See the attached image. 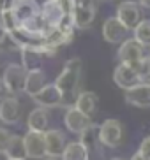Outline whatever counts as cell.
<instances>
[{
	"instance_id": "cb8c5ba5",
	"label": "cell",
	"mask_w": 150,
	"mask_h": 160,
	"mask_svg": "<svg viewBox=\"0 0 150 160\" xmlns=\"http://www.w3.org/2000/svg\"><path fill=\"white\" fill-rule=\"evenodd\" d=\"M0 49L2 51H21V46L11 32H2L0 33Z\"/></svg>"
},
{
	"instance_id": "d6986e66",
	"label": "cell",
	"mask_w": 150,
	"mask_h": 160,
	"mask_svg": "<svg viewBox=\"0 0 150 160\" xmlns=\"http://www.w3.org/2000/svg\"><path fill=\"white\" fill-rule=\"evenodd\" d=\"M88 157H90V151L80 141H72L66 144L60 158L62 160H88Z\"/></svg>"
},
{
	"instance_id": "ac0fdd59",
	"label": "cell",
	"mask_w": 150,
	"mask_h": 160,
	"mask_svg": "<svg viewBox=\"0 0 150 160\" xmlns=\"http://www.w3.org/2000/svg\"><path fill=\"white\" fill-rule=\"evenodd\" d=\"M97 104H99L97 93H94V92H80V93L76 95L74 108L80 109L81 113L92 116L95 113V109H97Z\"/></svg>"
},
{
	"instance_id": "e575fe53",
	"label": "cell",
	"mask_w": 150,
	"mask_h": 160,
	"mask_svg": "<svg viewBox=\"0 0 150 160\" xmlns=\"http://www.w3.org/2000/svg\"><path fill=\"white\" fill-rule=\"evenodd\" d=\"M148 58H150V46H148Z\"/></svg>"
},
{
	"instance_id": "52a82bcc",
	"label": "cell",
	"mask_w": 150,
	"mask_h": 160,
	"mask_svg": "<svg viewBox=\"0 0 150 160\" xmlns=\"http://www.w3.org/2000/svg\"><path fill=\"white\" fill-rule=\"evenodd\" d=\"M23 144L27 151V158L39 160L46 157V144H44V132L37 130H27L23 136Z\"/></svg>"
},
{
	"instance_id": "603a6c76",
	"label": "cell",
	"mask_w": 150,
	"mask_h": 160,
	"mask_svg": "<svg viewBox=\"0 0 150 160\" xmlns=\"http://www.w3.org/2000/svg\"><path fill=\"white\" fill-rule=\"evenodd\" d=\"M16 19H14V14L11 7L4 5V7H0V32H13L16 30Z\"/></svg>"
},
{
	"instance_id": "4316f807",
	"label": "cell",
	"mask_w": 150,
	"mask_h": 160,
	"mask_svg": "<svg viewBox=\"0 0 150 160\" xmlns=\"http://www.w3.org/2000/svg\"><path fill=\"white\" fill-rule=\"evenodd\" d=\"M138 151H140L141 155L145 157L147 160H150V136H147L143 141H141L140 148H138Z\"/></svg>"
},
{
	"instance_id": "d590c367",
	"label": "cell",
	"mask_w": 150,
	"mask_h": 160,
	"mask_svg": "<svg viewBox=\"0 0 150 160\" xmlns=\"http://www.w3.org/2000/svg\"><path fill=\"white\" fill-rule=\"evenodd\" d=\"M7 160H13V158H7Z\"/></svg>"
},
{
	"instance_id": "8d00e7d4",
	"label": "cell",
	"mask_w": 150,
	"mask_h": 160,
	"mask_svg": "<svg viewBox=\"0 0 150 160\" xmlns=\"http://www.w3.org/2000/svg\"><path fill=\"white\" fill-rule=\"evenodd\" d=\"M148 83H150V78H148Z\"/></svg>"
},
{
	"instance_id": "1f68e13d",
	"label": "cell",
	"mask_w": 150,
	"mask_h": 160,
	"mask_svg": "<svg viewBox=\"0 0 150 160\" xmlns=\"http://www.w3.org/2000/svg\"><path fill=\"white\" fill-rule=\"evenodd\" d=\"M46 160H62V158H60V157H48Z\"/></svg>"
},
{
	"instance_id": "83f0119b",
	"label": "cell",
	"mask_w": 150,
	"mask_h": 160,
	"mask_svg": "<svg viewBox=\"0 0 150 160\" xmlns=\"http://www.w3.org/2000/svg\"><path fill=\"white\" fill-rule=\"evenodd\" d=\"M74 5H83V7H94V9H97V0H74Z\"/></svg>"
},
{
	"instance_id": "7402d4cb",
	"label": "cell",
	"mask_w": 150,
	"mask_h": 160,
	"mask_svg": "<svg viewBox=\"0 0 150 160\" xmlns=\"http://www.w3.org/2000/svg\"><path fill=\"white\" fill-rule=\"evenodd\" d=\"M132 35L143 46H150V19H143L132 28Z\"/></svg>"
},
{
	"instance_id": "30bf717a",
	"label": "cell",
	"mask_w": 150,
	"mask_h": 160,
	"mask_svg": "<svg viewBox=\"0 0 150 160\" xmlns=\"http://www.w3.org/2000/svg\"><path fill=\"white\" fill-rule=\"evenodd\" d=\"M117 18L129 30H132L141 21V5L132 0H124L117 7Z\"/></svg>"
},
{
	"instance_id": "44dd1931",
	"label": "cell",
	"mask_w": 150,
	"mask_h": 160,
	"mask_svg": "<svg viewBox=\"0 0 150 160\" xmlns=\"http://www.w3.org/2000/svg\"><path fill=\"white\" fill-rule=\"evenodd\" d=\"M5 157L13 160H27V151H25L23 137L21 136H13L7 150H5Z\"/></svg>"
},
{
	"instance_id": "5b68a950",
	"label": "cell",
	"mask_w": 150,
	"mask_h": 160,
	"mask_svg": "<svg viewBox=\"0 0 150 160\" xmlns=\"http://www.w3.org/2000/svg\"><path fill=\"white\" fill-rule=\"evenodd\" d=\"M21 114H23V106L16 95L4 97L0 100V122L2 123L14 125L21 120Z\"/></svg>"
},
{
	"instance_id": "d4e9b609",
	"label": "cell",
	"mask_w": 150,
	"mask_h": 160,
	"mask_svg": "<svg viewBox=\"0 0 150 160\" xmlns=\"http://www.w3.org/2000/svg\"><path fill=\"white\" fill-rule=\"evenodd\" d=\"M132 67H134L136 72L140 74L141 81H143V83H148V78H150V58H148V55H147L145 58H141L140 62H136Z\"/></svg>"
},
{
	"instance_id": "8992f818",
	"label": "cell",
	"mask_w": 150,
	"mask_h": 160,
	"mask_svg": "<svg viewBox=\"0 0 150 160\" xmlns=\"http://www.w3.org/2000/svg\"><path fill=\"white\" fill-rule=\"evenodd\" d=\"M34 102L37 104V106H41V108H46V109H53V108H60V106H64V102H66V99H64V93L60 92V88L55 85V83H51V85H46L44 88L39 92V93H35L32 97Z\"/></svg>"
},
{
	"instance_id": "ba28073f",
	"label": "cell",
	"mask_w": 150,
	"mask_h": 160,
	"mask_svg": "<svg viewBox=\"0 0 150 160\" xmlns=\"http://www.w3.org/2000/svg\"><path fill=\"white\" fill-rule=\"evenodd\" d=\"M127 33H129V28H127L117 16L108 18L103 25V37L110 44H122L127 39Z\"/></svg>"
},
{
	"instance_id": "6da1fadb",
	"label": "cell",
	"mask_w": 150,
	"mask_h": 160,
	"mask_svg": "<svg viewBox=\"0 0 150 160\" xmlns=\"http://www.w3.org/2000/svg\"><path fill=\"white\" fill-rule=\"evenodd\" d=\"M81 74H83V62L81 58L74 57L71 60L66 62V65L62 69V72L58 74V78L55 79V85L60 88V92L66 97H74L78 88H80V81H81Z\"/></svg>"
},
{
	"instance_id": "4dcf8cb0",
	"label": "cell",
	"mask_w": 150,
	"mask_h": 160,
	"mask_svg": "<svg viewBox=\"0 0 150 160\" xmlns=\"http://www.w3.org/2000/svg\"><path fill=\"white\" fill-rule=\"evenodd\" d=\"M4 81H2V78H0V95H2V93H4Z\"/></svg>"
},
{
	"instance_id": "f1b7e54d",
	"label": "cell",
	"mask_w": 150,
	"mask_h": 160,
	"mask_svg": "<svg viewBox=\"0 0 150 160\" xmlns=\"http://www.w3.org/2000/svg\"><path fill=\"white\" fill-rule=\"evenodd\" d=\"M138 4L141 7H145V9H150V0H138Z\"/></svg>"
},
{
	"instance_id": "ffe728a7",
	"label": "cell",
	"mask_w": 150,
	"mask_h": 160,
	"mask_svg": "<svg viewBox=\"0 0 150 160\" xmlns=\"http://www.w3.org/2000/svg\"><path fill=\"white\" fill-rule=\"evenodd\" d=\"M80 142L87 148L88 151L95 150L97 148V144L101 141H99V125H95V123H90L88 127L85 128L83 132L80 134Z\"/></svg>"
},
{
	"instance_id": "2e32d148",
	"label": "cell",
	"mask_w": 150,
	"mask_h": 160,
	"mask_svg": "<svg viewBox=\"0 0 150 160\" xmlns=\"http://www.w3.org/2000/svg\"><path fill=\"white\" fill-rule=\"evenodd\" d=\"M46 86V74L42 69H37V71H28L27 78H25V86L23 92L30 97H34L35 93H39L42 88Z\"/></svg>"
},
{
	"instance_id": "4fadbf2b",
	"label": "cell",
	"mask_w": 150,
	"mask_h": 160,
	"mask_svg": "<svg viewBox=\"0 0 150 160\" xmlns=\"http://www.w3.org/2000/svg\"><path fill=\"white\" fill-rule=\"evenodd\" d=\"M126 102L134 108H150V83H140L126 90Z\"/></svg>"
},
{
	"instance_id": "9c48e42d",
	"label": "cell",
	"mask_w": 150,
	"mask_h": 160,
	"mask_svg": "<svg viewBox=\"0 0 150 160\" xmlns=\"http://www.w3.org/2000/svg\"><path fill=\"white\" fill-rule=\"evenodd\" d=\"M113 81H115V85L118 88L122 90H129L132 86L143 83L140 74L136 72V69L132 65H129V63H118L117 69L113 71Z\"/></svg>"
},
{
	"instance_id": "277c9868",
	"label": "cell",
	"mask_w": 150,
	"mask_h": 160,
	"mask_svg": "<svg viewBox=\"0 0 150 160\" xmlns=\"http://www.w3.org/2000/svg\"><path fill=\"white\" fill-rule=\"evenodd\" d=\"M147 55H148V46H143L134 37L126 39L120 44V48H118V60H120V63L134 65L136 62H140L141 58H145Z\"/></svg>"
},
{
	"instance_id": "7c38bea8",
	"label": "cell",
	"mask_w": 150,
	"mask_h": 160,
	"mask_svg": "<svg viewBox=\"0 0 150 160\" xmlns=\"http://www.w3.org/2000/svg\"><path fill=\"white\" fill-rule=\"evenodd\" d=\"M44 144H46V157H60L67 144L66 134L58 128H48L44 132Z\"/></svg>"
},
{
	"instance_id": "484cf974",
	"label": "cell",
	"mask_w": 150,
	"mask_h": 160,
	"mask_svg": "<svg viewBox=\"0 0 150 160\" xmlns=\"http://www.w3.org/2000/svg\"><path fill=\"white\" fill-rule=\"evenodd\" d=\"M13 132L5 127H0V155H5V150L9 146L11 139H13Z\"/></svg>"
},
{
	"instance_id": "3957f363",
	"label": "cell",
	"mask_w": 150,
	"mask_h": 160,
	"mask_svg": "<svg viewBox=\"0 0 150 160\" xmlns=\"http://www.w3.org/2000/svg\"><path fill=\"white\" fill-rule=\"evenodd\" d=\"M25 78H27V71H25L23 65H19V63H9L4 69V74H2L4 88L11 95L21 93L23 92V86H25Z\"/></svg>"
},
{
	"instance_id": "d6a6232c",
	"label": "cell",
	"mask_w": 150,
	"mask_h": 160,
	"mask_svg": "<svg viewBox=\"0 0 150 160\" xmlns=\"http://www.w3.org/2000/svg\"><path fill=\"white\" fill-rule=\"evenodd\" d=\"M5 2H7V0H0V7H4V5H5Z\"/></svg>"
},
{
	"instance_id": "7a4b0ae2",
	"label": "cell",
	"mask_w": 150,
	"mask_h": 160,
	"mask_svg": "<svg viewBox=\"0 0 150 160\" xmlns=\"http://www.w3.org/2000/svg\"><path fill=\"white\" fill-rule=\"evenodd\" d=\"M99 141L108 148H118L124 142V125L118 120H104L99 125Z\"/></svg>"
},
{
	"instance_id": "e0dca14e",
	"label": "cell",
	"mask_w": 150,
	"mask_h": 160,
	"mask_svg": "<svg viewBox=\"0 0 150 160\" xmlns=\"http://www.w3.org/2000/svg\"><path fill=\"white\" fill-rule=\"evenodd\" d=\"M21 65L25 67V71H37L42 69V53L39 51V48L34 46H25L21 48Z\"/></svg>"
},
{
	"instance_id": "836d02e7",
	"label": "cell",
	"mask_w": 150,
	"mask_h": 160,
	"mask_svg": "<svg viewBox=\"0 0 150 160\" xmlns=\"http://www.w3.org/2000/svg\"><path fill=\"white\" fill-rule=\"evenodd\" d=\"M110 160H124V158H120V157H113V158H110Z\"/></svg>"
},
{
	"instance_id": "5bb4252c",
	"label": "cell",
	"mask_w": 150,
	"mask_h": 160,
	"mask_svg": "<svg viewBox=\"0 0 150 160\" xmlns=\"http://www.w3.org/2000/svg\"><path fill=\"white\" fill-rule=\"evenodd\" d=\"M95 19V9L94 7H83V5H74L71 11V21L74 28H88Z\"/></svg>"
},
{
	"instance_id": "f546056e",
	"label": "cell",
	"mask_w": 150,
	"mask_h": 160,
	"mask_svg": "<svg viewBox=\"0 0 150 160\" xmlns=\"http://www.w3.org/2000/svg\"><path fill=\"white\" fill-rule=\"evenodd\" d=\"M131 160H147V158H145L143 155H141L140 151H136V153H134V155L131 157Z\"/></svg>"
},
{
	"instance_id": "9a60e30c",
	"label": "cell",
	"mask_w": 150,
	"mask_h": 160,
	"mask_svg": "<svg viewBox=\"0 0 150 160\" xmlns=\"http://www.w3.org/2000/svg\"><path fill=\"white\" fill-rule=\"evenodd\" d=\"M27 128L28 130L46 132L50 128V113L46 108H35L27 118Z\"/></svg>"
},
{
	"instance_id": "8fae6325",
	"label": "cell",
	"mask_w": 150,
	"mask_h": 160,
	"mask_svg": "<svg viewBox=\"0 0 150 160\" xmlns=\"http://www.w3.org/2000/svg\"><path fill=\"white\" fill-rule=\"evenodd\" d=\"M90 123H92V116L81 113L80 109H76L74 106H69L66 109V113H64V125L72 134H78L80 136Z\"/></svg>"
},
{
	"instance_id": "74e56055",
	"label": "cell",
	"mask_w": 150,
	"mask_h": 160,
	"mask_svg": "<svg viewBox=\"0 0 150 160\" xmlns=\"http://www.w3.org/2000/svg\"><path fill=\"white\" fill-rule=\"evenodd\" d=\"M0 51H2V49H0Z\"/></svg>"
}]
</instances>
